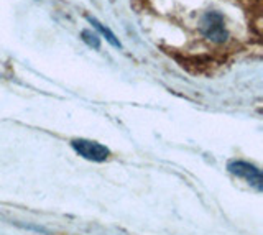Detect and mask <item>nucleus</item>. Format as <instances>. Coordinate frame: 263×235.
<instances>
[{"label": "nucleus", "mask_w": 263, "mask_h": 235, "mask_svg": "<svg viewBox=\"0 0 263 235\" xmlns=\"http://www.w3.org/2000/svg\"><path fill=\"white\" fill-rule=\"evenodd\" d=\"M202 35L214 43H224L229 33L226 28L224 17L219 12H208L201 20Z\"/></svg>", "instance_id": "nucleus-1"}, {"label": "nucleus", "mask_w": 263, "mask_h": 235, "mask_svg": "<svg viewBox=\"0 0 263 235\" xmlns=\"http://www.w3.org/2000/svg\"><path fill=\"white\" fill-rule=\"evenodd\" d=\"M71 147L74 148V151L81 155L82 158H86L89 161H105L109 158L110 151L104 145L92 142V140H84V139H76L71 142Z\"/></svg>", "instance_id": "nucleus-2"}, {"label": "nucleus", "mask_w": 263, "mask_h": 235, "mask_svg": "<svg viewBox=\"0 0 263 235\" xmlns=\"http://www.w3.org/2000/svg\"><path fill=\"white\" fill-rule=\"evenodd\" d=\"M229 169H230V173L243 178L245 181H249L250 184L261 189V173L258 168H255L250 163H245V161H234V163L229 165Z\"/></svg>", "instance_id": "nucleus-3"}, {"label": "nucleus", "mask_w": 263, "mask_h": 235, "mask_svg": "<svg viewBox=\"0 0 263 235\" xmlns=\"http://www.w3.org/2000/svg\"><path fill=\"white\" fill-rule=\"evenodd\" d=\"M86 20L90 23V25H92L97 31H99V33H101L102 36H105V40H107V42H109L112 46H115V48H122V43L119 42V38L117 36H115L114 33H112V31L109 30V28H107V27H104L102 25V23L101 22H99L97 18H94V17H89V15H86Z\"/></svg>", "instance_id": "nucleus-4"}, {"label": "nucleus", "mask_w": 263, "mask_h": 235, "mask_svg": "<svg viewBox=\"0 0 263 235\" xmlns=\"http://www.w3.org/2000/svg\"><path fill=\"white\" fill-rule=\"evenodd\" d=\"M82 40L89 45V46H92L94 50H99L101 48V40H99V36L96 33H92V31H89V30H82V33H81Z\"/></svg>", "instance_id": "nucleus-5"}]
</instances>
